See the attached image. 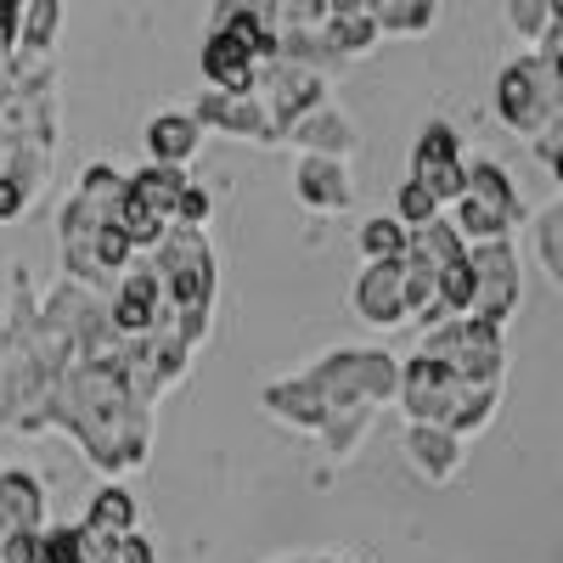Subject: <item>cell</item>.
I'll list each match as a JSON object with an SVG mask.
<instances>
[{"instance_id":"5","label":"cell","mask_w":563,"mask_h":563,"mask_svg":"<svg viewBox=\"0 0 563 563\" xmlns=\"http://www.w3.org/2000/svg\"><path fill=\"white\" fill-rule=\"evenodd\" d=\"M496 113H501L507 130H519V135H530V141H536L547 124L563 119L547 57L530 52V57H519V63H507V68H501V79H496Z\"/></svg>"},{"instance_id":"22","label":"cell","mask_w":563,"mask_h":563,"mask_svg":"<svg viewBox=\"0 0 563 563\" xmlns=\"http://www.w3.org/2000/svg\"><path fill=\"white\" fill-rule=\"evenodd\" d=\"M372 23L378 34H429L440 23L434 0H372Z\"/></svg>"},{"instance_id":"3","label":"cell","mask_w":563,"mask_h":563,"mask_svg":"<svg viewBox=\"0 0 563 563\" xmlns=\"http://www.w3.org/2000/svg\"><path fill=\"white\" fill-rule=\"evenodd\" d=\"M417 355H429L440 361L445 372H456L462 384H474V389H501V372H507V355H501V327H485V321H440L422 333V350Z\"/></svg>"},{"instance_id":"9","label":"cell","mask_w":563,"mask_h":563,"mask_svg":"<svg viewBox=\"0 0 563 563\" xmlns=\"http://www.w3.org/2000/svg\"><path fill=\"white\" fill-rule=\"evenodd\" d=\"M350 310L372 327H400L406 321V288H400V260L384 265H361L355 288H350Z\"/></svg>"},{"instance_id":"28","label":"cell","mask_w":563,"mask_h":563,"mask_svg":"<svg viewBox=\"0 0 563 563\" xmlns=\"http://www.w3.org/2000/svg\"><path fill=\"white\" fill-rule=\"evenodd\" d=\"M507 23H512V34H519V40L541 45L547 29H552V0H512V7H507Z\"/></svg>"},{"instance_id":"12","label":"cell","mask_w":563,"mask_h":563,"mask_svg":"<svg viewBox=\"0 0 563 563\" xmlns=\"http://www.w3.org/2000/svg\"><path fill=\"white\" fill-rule=\"evenodd\" d=\"M260 406L276 417V422H288V429H299V434H321L327 429V417H333V406L321 400V389L305 378H282V384H271L265 395H260Z\"/></svg>"},{"instance_id":"15","label":"cell","mask_w":563,"mask_h":563,"mask_svg":"<svg viewBox=\"0 0 563 563\" xmlns=\"http://www.w3.org/2000/svg\"><path fill=\"white\" fill-rule=\"evenodd\" d=\"M0 536H45V490L34 474H0Z\"/></svg>"},{"instance_id":"27","label":"cell","mask_w":563,"mask_h":563,"mask_svg":"<svg viewBox=\"0 0 563 563\" xmlns=\"http://www.w3.org/2000/svg\"><path fill=\"white\" fill-rule=\"evenodd\" d=\"M34 563H90L79 525H57V530H45V536H40V558H34Z\"/></svg>"},{"instance_id":"25","label":"cell","mask_w":563,"mask_h":563,"mask_svg":"<svg viewBox=\"0 0 563 563\" xmlns=\"http://www.w3.org/2000/svg\"><path fill=\"white\" fill-rule=\"evenodd\" d=\"M63 29V7L57 0H34L23 7V29H18V52H34V57H52V40Z\"/></svg>"},{"instance_id":"4","label":"cell","mask_w":563,"mask_h":563,"mask_svg":"<svg viewBox=\"0 0 563 563\" xmlns=\"http://www.w3.org/2000/svg\"><path fill=\"white\" fill-rule=\"evenodd\" d=\"M147 265H153L158 282H164L169 316L209 310V305H214V254H209V238H203V231L169 225V238L147 254Z\"/></svg>"},{"instance_id":"7","label":"cell","mask_w":563,"mask_h":563,"mask_svg":"<svg viewBox=\"0 0 563 563\" xmlns=\"http://www.w3.org/2000/svg\"><path fill=\"white\" fill-rule=\"evenodd\" d=\"M411 180H417L440 209L462 203V192H467V164H462V141H456L451 124H440V119L422 124L417 147H411Z\"/></svg>"},{"instance_id":"1","label":"cell","mask_w":563,"mask_h":563,"mask_svg":"<svg viewBox=\"0 0 563 563\" xmlns=\"http://www.w3.org/2000/svg\"><path fill=\"white\" fill-rule=\"evenodd\" d=\"M496 395H501V389L462 384L456 372H445V366L429 361V355H411V361L400 366V400H406L411 429H445V434L467 440V434L490 429Z\"/></svg>"},{"instance_id":"2","label":"cell","mask_w":563,"mask_h":563,"mask_svg":"<svg viewBox=\"0 0 563 563\" xmlns=\"http://www.w3.org/2000/svg\"><path fill=\"white\" fill-rule=\"evenodd\" d=\"M305 378L321 389V400L344 411V406H384L400 395V366L384 350H333L316 366H305Z\"/></svg>"},{"instance_id":"11","label":"cell","mask_w":563,"mask_h":563,"mask_svg":"<svg viewBox=\"0 0 563 563\" xmlns=\"http://www.w3.org/2000/svg\"><path fill=\"white\" fill-rule=\"evenodd\" d=\"M321 40L333 45V57L350 68L355 57H366L378 45V23H372V0H327V23H321Z\"/></svg>"},{"instance_id":"20","label":"cell","mask_w":563,"mask_h":563,"mask_svg":"<svg viewBox=\"0 0 563 563\" xmlns=\"http://www.w3.org/2000/svg\"><path fill=\"white\" fill-rule=\"evenodd\" d=\"M180 192H186V175H180V169H158V164H147V169H135V175H124V198H130L135 209H147V214H158L164 225H175Z\"/></svg>"},{"instance_id":"17","label":"cell","mask_w":563,"mask_h":563,"mask_svg":"<svg viewBox=\"0 0 563 563\" xmlns=\"http://www.w3.org/2000/svg\"><path fill=\"white\" fill-rule=\"evenodd\" d=\"M198 147H203V130H198L192 113H158L147 124V153H153L158 169H180L186 175V164L198 158Z\"/></svg>"},{"instance_id":"10","label":"cell","mask_w":563,"mask_h":563,"mask_svg":"<svg viewBox=\"0 0 563 563\" xmlns=\"http://www.w3.org/2000/svg\"><path fill=\"white\" fill-rule=\"evenodd\" d=\"M198 130H220V135H243V141H260V147H282L265 108L254 97H214V90H203L198 108H192Z\"/></svg>"},{"instance_id":"19","label":"cell","mask_w":563,"mask_h":563,"mask_svg":"<svg viewBox=\"0 0 563 563\" xmlns=\"http://www.w3.org/2000/svg\"><path fill=\"white\" fill-rule=\"evenodd\" d=\"M467 203H479L485 214H496L507 231L525 220V203H519V192H512V180H507V169L501 164H467V192H462Z\"/></svg>"},{"instance_id":"6","label":"cell","mask_w":563,"mask_h":563,"mask_svg":"<svg viewBox=\"0 0 563 563\" xmlns=\"http://www.w3.org/2000/svg\"><path fill=\"white\" fill-rule=\"evenodd\" d=\"M254 102L265 108V119H271V130H276L282 147H288L294 124H305V119L321 113V108H333V97H327V79L310 74V68H294V63H265V68H260V85H254Z\"/></svg>"},{"instance_id":"26","label":"cell","mask_w":563,"mask_h":563,"mask_svg":"<svg viewBox=\"0 0 563 563\" xmlns=\"http://www.w3.org/2000/svg\"><path fill=\"white\" fill-rule=\"evenodd\" d=\"M536 249H541V260H547V271H552V288L563 294V203H552V209L541 214Z\"/></svg>"},{"instance_id":"16","label":"cell","mask_w":563,"mask_h":563,"mask_svg":"<svg viewBox=\"0 0 563 563\" xmlns=\"http://www.w3.org/2000/svg\"><path fill=\"white\" fill-rule=\"evenodd\" d=\"M288 147H299V158H333V164H344L355 153V124L339 108H321L305 124H294Z\"/></svg>"},{"instance_id":"21","label":"cell","mask_w":563,"mask_h":563,"mask_svg":"<svg viewBox=\"0 0 563 563\" xmlns=\"http://www.w3.org/2000/svg\"><path fill=\"white\" fill-rule=\"evenodd\" d=\"M135 525H141L135 496H130V490H119V485L97 490V501H90V512H85V530H97V536H108V541L135 536Z\"/></svg>"},{"instance_id":"29","label":"cell","mask_w":563,"mask_h":563,"mask_svg":"<svg viewBox=\"0 0 563 563\" xmlns=\"http://www.w3.org/2000/svg\"><path fill=\"white\" fill-rule=\"evenodd\" d=\"M395 220H400L406 231H422V225H434V220H440V203L422 192L417 180H406V186H400V198H395Z\"/></svg>"},{"instance_id":"14","label":"cell","mask_w":563,"mask_h":563,"mask_svg":"<svg viewBox=\"0 0 563 563\" xmlns=\"http://www.w3.org/2000/svg\"><path fill=\"white\" fill-rule=\"evenodd\" d=\"M198 74L209 79L214 97H254V85H260V63L243 57L231 40L209 34L203 40V52H198Z\"/></svg>"},{"instance_id":"13","label":"cell","mask_w":563,"mask_h":563,"mask_svg":"<svg viewBox=\"0 0 563 563\" xmlns=\"http://www.w3.org/2000/svg\"><path fill=\"white\" fill-rule=\"evenodd\" d=\"M294 192L305 209L316 214H344L355 203V186H350V169L333 164V158H299L294 169Z\"/></svg>"},{"instance_id":"30","label":"cell","mask_w":563,"mask_h":563,"mask_svg":"<svg viewBox=\"0 0 563 563\" xmlns=\"http://www.w3.org/2000/svg\"><path fill=\"white\" fill-rule=\"evenodd\" d=\"M209 192H203V186L198 180H186V192H180V209H175V225H186V231H203L209 225Z\"/></svg>"},{"instance_id":"24","label":"cell","mask_w":563,"mask_h":563,"mask_svg":"<svg viewBox=\"0 0 563 563\" xmlns=\"http://www.w3.org/2000/svg\"><path fill=\"white\" fill-rule=\"evenodd\" d=\"M355 243H361V260H366V265H384V260H400V254L411 249V231H406L395 214H378V220L361 225Z\"/></svg>"},{"instance_id":"23","label":"cell","mask_w":563,"mask_h":563,"mask_svg":"<svg viewBox=\"0 0 563 563\" xmlns=\"http://www.w3.org/2000/svg\"><path fill=\"white\" fill-rule=\"evenodd\" d=\"M372 422H378V406H344L327 417V429H321V451L327 456H355V445L372 434Z\"/></svg>"},{"instance_id":"8","label":"cell","mask_w":563,"mask_h":563,"mask_svg":"<svg viewBox=\"0 0 563 563\" xmlns=\"http://www.w3.org/2000/svg\"><path fill=\"white\" fill-rule=\"evenodd\" d=\"M467 265H474V305H467V321L501 327L519 310V260H512V243L467 249Z\"/></svg>"},{"instance_id":"18","label":"cell","mask_w":563,"mask_h":563,"mask_svg":"<svg viewBox=\"0 0 563 563\" xmlns=\"http://www.w3.org/2000/svg\"><path fill=\"white\" fill-rule=\"evenodd\" d=\"M406 462L429 485H451L462 474V440L445 429H406Z\"/></svg>"},{"instance_id":"31","label":"cell","mask_w":563,"mask_h":563,"mask_svg":"<svg viewBox=\"0 0 563 563\" xmlns=\"http://www.w3.org/2000/svg\"><path fill=\"white\" fill-rule=\"evenodd\" d=\"M547 68H552V90H558V108H563V52H558V57H547Z\"/></svg>"}]
</instances>
